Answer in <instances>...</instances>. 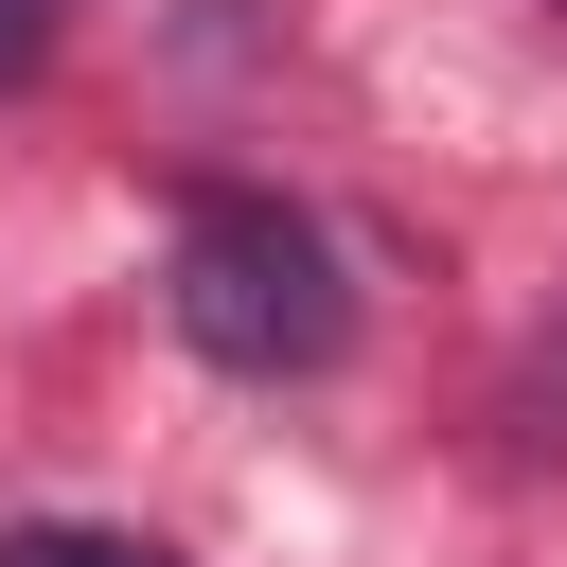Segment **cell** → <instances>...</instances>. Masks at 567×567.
I'll return each mask as SVG.
<instances>
[{"instance_id":"7a4b0ae2","label":"cell","mask_w":567,"mask_h":567,"mask_svg":"<svg viewBox=\"0 0 567 567\" xmlns=\"http://www.w3.org/2000/svg\"><path fill=\"white\" fill-rule=\"evenodd\" d=\"M0 567H177V549H142V532H89V514H35V532H0Z\"/></svg>"},{"instance_id":"3957f363","label":"cell","mask_w":567,"mask_h":567,"mask_svg":"<svg viewBox=\"0 0 567 567\" xmlns=\"http://www.w3.org/2000/svg\"><path fill=\"white\" fill-rule=\"evenodd\" d=\"M53 35H71V0H0V89H35V71H53Z\"/></svg>"},{"instance_id":"6da1fadb","label":"cell","mask_w":567,"mask_h":567,"mask_svg":"<svg viewBox=\"0 0 567 567\" xmlns=\"http://www.w3.org/2000/svg\"><path fill=\"white\" fill-rule=\"evenodd\" d=\"M159 301H177V337H195L213 372H248V390H284V372H337V354H354V266H337V230H319L301 195H248V177L177 195Z\"/></svg>"}]
</instances>
